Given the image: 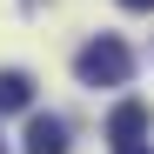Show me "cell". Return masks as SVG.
Here are the masks:
<instances>
[{
  "instance_id": "cell-1",
  "label": "cell",
  "mask_w": 154,
  "mask_h": 154,
  "mask_svg": "<svg viewBox=\"0 0 154 154\" xmlns=\"http://www.w3.org/2000/svg\"><path fill=\"white\" fill-rule=\"evenodd\" d=\"M74 74H81V87H121L127 74H134V54H127V40L94 34L81 54H74Z\"/></svg>"
},
{
  "instance_id": "cell-2",
  "label": "cell",
  "mask_w": 154,
  "mask_h": 154,
  "mask_svg": "<svg viewBox=\"0 0 154 154\" xmlns=\"http://www.w3.org/2000/svg\"><path fill=\"white\" fill-rule=\"evenodd\" d=\"M141 134H147V107H141V100H121V107L107 114V141H114V154H121V147H141Z\"/></svg>"
},
{
  "instance_id": "cell-3",
  "label": "cell",
  "mask_w": 154,
  "mask_h": 154,
  "mask_svg": "<svg viewBox=\"0 0 154 154\" xmlns=\"http://www.w3.org/2000/svg\"><path fill=\"white\" fill-rule=\"evenodd\" d=\"M27 154H67V121L27 114Z\"/></svg>"
},
{
  "instance_id": "cell-4",
  "label": "cell",
  "mask_w": 154,
  "mask_h": 154,
  "mask_svg": "<svg viewBox=\"0 0 154 154\" xmlns=\"http://www.w3.org/2000/svg\"><path fill=\"white\" fill-rule=\"evenodd\" d=\"M34 107V81L20 67H0V114H27Z\"/></svg>"
},
{
  "instance_id": "cell-5",
  "label": "cell",
  "mask_w": 154,
  "mask_h": 154,
  "mask_svg": "<svg viewBox=\"0 0 154 154\" xmlns=\"http://www.w3.org/2000/svg\"><path fill=\"white\" fill-rule=\"evenodd\" d=\"M121 7H134V14H154V0H121Z\"/></svg>"
},
{
  "instance_id": "cell-6",
  "label": "cell",
  "mask_w": 154,
  "mask_h": 154,
  "mask_svg": "<svg viewBox=\"0 0 154 154\" xmlns=\"http://www.w3.org/2000/svg\"><path fill=\"white\" fill-rule=\"evenodd\" d=\"M121 154H147V147H121Z\"/></svg>"
}]
</instances>
